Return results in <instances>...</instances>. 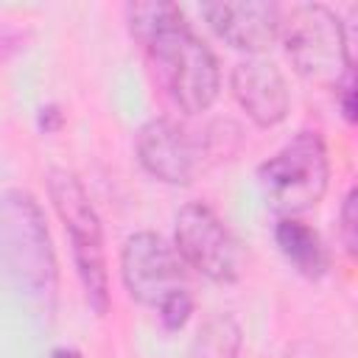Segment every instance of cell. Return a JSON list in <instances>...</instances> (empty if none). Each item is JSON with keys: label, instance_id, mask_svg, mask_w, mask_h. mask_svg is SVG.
Masks as SVG:
<instances>
[{"label": "cell", "instance_id": "obj_1", "mask_svg": "<svg viewBox=\"0 0 358 358\" xmlns=\"http://www.w3.org/2000/svg\"><path fill=\"white\" fill-rule=\"evenodd\" d=\"M126 22L173 103L187 115L207 112L218 98L221 73L213 50L185 22L182 8L165 0L129 3Z\"/></svg>", "mask_w": 358, "mask_h": 358}, {"label": "cell", "instance_id": "obj_2", "mask_svg": "<svg viewBox=\"0 0 358 358\" xmlns=\"http://www.w3.org/2000/svg\"><path fill=\"white\" fill-rule=\"evenodd\" d=\"M0 263L25 299L45 310L53 308L59 288L56 252L42 207L25 190L0 196Z\"/></svg>", "mask_w": 358, "mask_h": 358}, {"label": "cell", "instance_id": "obj_3", "mask_svg": "<svg viewBox=\"0 0 358 358\" xmlns=\"http://www.w3.org/2000/svg\"><path fill=\"white\" fill-rule=\"evenodd\" d=\"M280 36L299 76L316 84H338L352 70L355 56L347 42V28L319 3H299L280 14Z\"/></svg>", "mask_w": 358, "mask_h": 358}, {"label": "cell", "instance_id": "obj_4", "mask_svg": "<svg viewBox=\"0 0 358 358\" xmlns=\"http://www.w3.org/2000/svg\"><path fill=\"white\" fill-rule=\"evenodd\" d=\"M330 162L319 131H299L257 168L260 190L274 213L296 218L316 207L327 190Z\"/></svg>", "mask_w": 358, "mask_h": 358}, {"label": "cell", "instance_id": "obj_5", "mask_svg": "<svg viewBox=\"0 0 358 358\" xmlns=\"http://www.w3.org/2000/svg\"><path fill=\"white\" fill-rule=\"evenodd\" d=\"M50 201L70 235L73 260L87 294L90 308L101 316L109 308V274H106V252H103V229L95 207L90 204L81 182L67 171H50L48 176Z\"/></svg>", "mask_w": 358, "mask_h": 358}, {"label": "cell", "instance_id": "obj_6", "mask_svg": "<svg viewBox=\"0 0 358 358\" xmlns=\"http://www.w3.org/2000/svg\"><path fill=\"white\" fill-rule=\"evenodd\" d=\"M215 154L218 143L210 131L187 129L185 123H176L171 117L148 120L137 131L140 165L168 185L193 182Z\"/></svg>", "mask_w": 358, "mask_h": 358}, {"label": "cell", "instance_id": "obj_7", "mask_svg": "<svg viewBox=\"0 0 358 358\" xmlns=\"http://www.w3.org/2000/svg\"><path fill=\"white\" fill-rule=\"evenodd\" d=\"M187 266L176 246L154 232H137L123 243L120 277L131 299L148 308H159L176 294L187 291Z\"/></svg>", "mask_w": 358, "mask_h": 358}, {"label": "cell", "instance_id": "obj_8", "mask_svg": "<svg viewBox=\"0 0 358 358\" xmlns=\"http://www.w3.org/2000/svg\"><path fill=\"white\" fill-rule=\"evenodd\" d=\"M176 252L185 266L207 280L232 282L241 274V252L224 221L204 204H187L176 215Z\"/></svg>", "mask_w": 358, "mask_h": 358}, {"label": "cell", "instance_id": "obj_9", "mask_svg": "<svg viewBox=\"0 0 358 358\" xmlns=\"http://www.w3.org/2000/svg\"><path fill=\"white\" fill-rule=\"evenodd\" d=\"M280 14L282 8L266 0H238V3H210L204 6V17L213 31L238 50L260 53L271 48L280 36Z\"/></svg>", "mask_w": 358, "mask_h": 358}, {"label": "cell", "instance_id": "obj_10", "mask_svg": "<svg viewBox=\"0 0 358 358\" xmlns=\"http://www.w3.org/2000/svg\"><path fill=\"white\" fill-rule=\"evenodd\" d=\"M232 95L243 112L263 129L277 126L288 115V84L282 73L263 59H246L232 70Z\"/></svg>", "mask_w": 358, "mask_h": 358}, {"label": "cell", "instance_id": "obj_11", "mask_svg": "<svg viewBox=\"0 0 358 358\" xmlns=\"http://www.w3.org/2000/svg\"><path fill=\"white\" fill-rule=\"evenodd\" d=\"M274 241L280 246V252L285 255V260L305 277L319 280L327 266V249L319 238L316 229H310L308 224H302L299 218H280V224L274 227Z\"/></svg>", "mask_w": 358, "mask_h": 358}, {"label": "cell", "instance_id": "obj_12", "mask_svg": "<svg viewBox=\"0 0 358 358\" xmlns=\"http://www.w3.org/2000/svg\"><path fill=\"white\" fill-rule=\"evenodd\" d=\"M241 350V327L229 316H213L193 341V358H235Z\"/></svg>", "mask_w": 358, "mask_h": 358}, {"label": "cell", "instance_id": "obj_13", "mask_svg": "<svg viewBox=\"0 0 358 358\" xmlns=\"http://www.w3.org/2000/svg\"><path fill=\"white\" fill-rule=\"evenodd\" d=\"M341 241L347 246L350 255H355L358 249V190L350 187V193L344 196L341 204Z\"/></svg>", "mask_w": 358, "mask_h": 358}, {"label": "cell", "instance_id": "obj_14", "mask_svg": "<svg viewBox=\"0 0 358 358\" xmlns=\"http://www.w3.org/2000/svg\"><path fill=\"white\" fill-rule=\"evenodd\" d=\"M157 313H159V319H162V324H165L168 330H179V327L190 319V313H193V299H190L187 291H185V294H176V296H171L168 302H162V305L157 308Z\"/></svg>", "mask_w": 358, "mask_h": 358}, {"label": "cell", "instance_id": "obj_15", "mask_svg": "<svg viewBox=\"0 0 358 358\" xmlns=\"http://www.w3.org/2000/svg\"><path fill=\"white\" fill-rule=\"evenodd\" d=\"M336 95H338V103H341L344 117L352 123V120H355V70H347V73L338 78Z\"/></svg>", "mask_w": 358, "mask_h": 358}, {"label": "cell", "instance_id": "obj_16", "mask_svg": "<svg viewBox=\"0 0 358 358\" xmlns=\"http://www.w3.org/2000/svg\"><path fill=\"white\" fill-rule=\"evenodd\" d=\"M285 358H336L327 347H322L319 341H310V338H302V341H296L291 350H288V355Z\"/></svg>", "mask_w": 358, "mask_h": 358}, {"label": "cell", "instance_id": "obj_17", "mask_svg": "<svg viewBox=\"0 0 358 358\" xmlns=\"http://www.w3.org/2000/svg\"><path fill=\"white\" fill-rule=\"evenodd\" d=\"M39 126H42L45 131H53V129H59V126H62V115H59V109H56V106H48V109H42V112H39Z\"/></svg>", "mask_w": 358, "mask_h": 358}, {"label": "cell", "instance_id": "obj_18", "mask_svg": "<svg viewBox=\"0 0 358 358\" xmlns=\"http://www.w3.org/2000/svg\"><path fill=\"white\" fill-rule=\"evenodd\" d=\"M50 358H81L78 352H73V350H56Z\"/></svg>", "mask_w": 358, "mask_h": 358}]
</instances>
